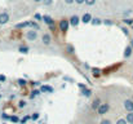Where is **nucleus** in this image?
<instances>
[{
  "mask_svg": "<svg viewBox=\"0 0 133 124\" xmlns=\"http://www.w3.org/2000/svg\"><path fill=\"white\" fill-rule=\"evenodd\" d=\"M69 27H70V21H69V19L63 18V19L59 21V30H61L62 32H66V31L69 30Z\"/></svg>",
  "mask_w": 133,
  "mask_h": 124,
  "instance_id": "1",
  "label": "nucleus"
},
{
  "mask_svg": "<svg viewBox=\"0 0 133 124\" xmlns=\"http://www.w3.org/2000/svg\"><path fill=\"white\" fill-rule=\"evenodd\" d=\"M26 38L29 39L30 41H34L38 39V31H35V30H31V31H27V34H26Z\"/></svg>",
  "mask_w": 133,
  "mask_h": 124,
  "instance_id": "2",
  "label": "nucleus"
},
{
  "mask_svg": "<svg viewBox=\"0 0 133 124\" xmlns=\"http://www.w3.org/2000/svg\"><path fill=\"white\" fill-rule=\"evenodd\" d=\"M109 109H110V105H109V103H102L97 111H98V114H99V115H105V114L109 111Z\"/></svg>",
  "mask_w": 133,
  "mask_h": 124,
  "instance_id": "3",
  "label": "nucleus"
},
{
  "mask_svg": "<svg viewBox=\"0 0 133 124\" xmlns=\"http://www.w3.org/2000/svg\"><path fill=\"white\" fill-rule=\"evenodd\" d=\"M8 21H9V13L8 12L0 13V25H5Z\"/></svg>",
  "mask_w": 133,
  "mask_h": 124,
  "instance_id": "4",
  "label": "nucleus"
},
{
  "mask_svg": "<svg viewBox=\"0 0 133 124\" xmlns=\"http://www.w3.org/2000/svg\"><path fill=\"white\" fill-rule=\"evenodd\" d=\"M124 109L128 113H133V101L132 100H125L124 101Z\"/></svg>",
  "mask_w": 133,
  "mask_h": 124,
  "instance_id": "5",
  "label": "nucleus"
},
{
  "mask_svg": "<svg viewBox=\"0 0 133 124\" xmlns=\"http://www.w3.org/2000/svg\"><path fill=\"white\" fill-rule=\"evenodd\" d=\"M69 21H70V25H71V26H75V27H76V26L82 22V18H79L78 16H72Z\"/></svg>",
  "mask_w": 133,
  "mask_h": 124,
  "instance_id": "6",
  "label": "nucleus"
},
{
  "mask_svg": "<svg viewBox=\"0 0 133 124\" xmlns=\"http://www.w3.org/2000/svg\"><path fill=\"white\" fill-rule=\"evenodd\" d=\"M43 21H44V23H46L50 29H53V25H54V21H53V18L50 17V16H43Z\"/></svg>",
  "mask_w": 133,
  "mask_h": 124,
  "instance_id": "7",
  "label": "nucleus"
},
{
  "mask_svg": "<svg viewBox=\"0 0 133 124\" xmlns=\"http://www.w3.org/2000/svg\"><path fill=\"white\" fill-rule=\"evenodd\" d=\"M42 40H43V44H44V45H49V44H50V41H52V36H50L48 32H46V34H43Z\"/></svg>",
  "mask_w": 133,
  "mask_h": 124,
  "instance_id": "8",
  "label": "nucleus"
},
{
  "mask_svg": "<svg viewBox=\"0 0 133 124\" xmlns=\"http://www.w3.org/2000/svg\"><path fill=\"white\" fill-rule=\"evenodd\" d=\"M92 19H93V18H92V16H90L89 13H85V14L82 17V22H83V23H90Z\"/></svg>",
  "mask_w": 133,
  "mask_h": 124,
  "instance_id": "9",
  "label": "nucleus"
},
{
  "mask_svg": "<svg viewBox=\"0 0 133 124\" xmlns=\"http://www.w3.org/2000/svg\"><path fill=\"white\" fill-rule=\"evenodd\" d=\"M101 105H102V103H101L99 98H96V100H94V101L92 102V109H93V110H98Z\"/></svg>",
  "mask_w": 133,
  "mask_h": 124,
  "instance_id": "10",
  "label": "nucleus"
},
{
  "mask_svg": "<svg viewBox=\"0 0 133 124\" xmlns=\"http://www.w3.org/2000/svg\"><path fill=\"white\" fill-rule=\"evenodd\" d=\"M132 50H133V48L131 45H128V47L125 48V50H124V57H125V58H129V57L132 56Z\"/></svg>",
  "mask_w": 133,
  "mask_h": 124,
  "instance_id": "11",
  "label": "nucleus"
},
{
  "mask_svg": "<svg viewBox=\"0 0 133 124\" xmlns=\"http://www.w3.org/2000/svg\"><path fill=\"white\" fill-rule=\"evenodd\" d=\"M40 90L44 92V93H53V88H52L50 85H43V87L40 88Z\"/></svg>",
  "mask_w": 133,
  "mask_h": 124,
  "instance_id": "12",
  "label": "nucleus"
},
{
  "mask_svg": "<svg viewBox=\"0 0 133 124\" xmlns=\"http://www.w3.org/2000/svg\"><path fill=\"white\" fill-rule=\"evenodd\" d=\"M30 25H31V22H30V21H27V22H22V23H18V25H17L16 27H17V29H23V27H29Z\"/></svg>",
  "mask_w": 133,
  "mask_h": 124,
  "instance_id": "13",
  "label": "nucleus"
},
{
  "mask_svg": "<svg viewBox=\"0 0 133 124\" xmlns=\"http://www.w3.org/2000/svg\"><path fill=\"white\" fill-rule=\"evenodd\" d=\"M125 120L128 122V124H133V113H128Z\"/></svg>",
  "mask_w": 133,
  "mask_h": 124,
  "instance_id": "14",
  "label": "nucleus"
},
{
  "mask_svg": "<svg viewBox=\"0 0 133 124\" xmlns=\"http://www.w3.org/2000/svg\"><path fill=\"white\" fill-rule=\"evenodd\" d=\"M102 22H103V21H102V19H99V18H93L90 23H92V25H94V26H96V25L98 26V25H101Z\"/></svg>",
  "mask_w": 133,
  "mask_h": 124,
  "instance_id": "15",
  "label": "nucleus"
},
{
  "mask_svg": "<svg viewBox=\"0 0 133 124\" xmlns=\"http://www.w3.org/2000/svg\"><path fill=\"white\" fill-rule=\"evenodd\" d=\"M30 22H31V25H30V27H32V29L35 30V31H38V30L40 29V27H39V25H38V23H36L35 21H30Z\"/></svg>",
  "mask_w": 133,
  "mask_h": 124,
  "instance_id": "16",
  "label": "nucleus"
},
{
  "mask_svg": "<svg viewBox=\"0 0 133 124\" xmlns=\"http://www.w3.org/2000/svg\"><path fill=\"white\" fill-rule=\"evenodd\" d=\"M83 94H84L85 97H90V96H92V90H90V89H88V88H84Z\"/></svg>",
  "mask_w": 133,
  "mask_h": 124,
  "instance_id": "17",
  "label": "nucleus"
},
{
  "mask_svg": "<svg viewBox=\"0 0 133 124\" xmlns=\"http://www.w3.org/2000/svg\"><path fill=\"white\" fill-rule=\"evenodd\" d=\"M66 50H67V53H70V54H71V53H74V52H75V48H74L72 45H70V44H69V45L66 47Z\"/></svg>",
  "mask_w": 133,
  "mask_h": 124,
  "instance_id": "18",
  "label": "nucleus"
},
{
  "mask_svg": "<svg viewBox=\"0 0 133 124\" xmlns=\"http://www.w3.org/2000/svg\"><path fill=\"white\" fill-rule=\"evenodd\" d=\"M18 50H19L21 53H23V54L29 53V48H27V47H23V45H22V47H19V49H18Z\"/></svg>",
  "mask_w": 133,
  "mask_h": 124,
  "instance_id": "19",
  "label": "nucleus"
},
{
  "mask_svg": "<svg viewBox=\"0 0 133 124\" xmlns=\"http://www.w3.org/2000/svg\"><path fill=\"white\" fill-rule=\"evenodd\" d=\"M39 94H40V90H36V89H35V90H32V92H31L30 97H31V98H35V97H36V96H39Z\"/></svg>",
  "mask_w": 133,
  "mask_h": 124,
  "instance_id": "20",
  "label": "nucleus"
},
{
  "mask_svg": "<svg viewBox=\"0 0 133 124\" xmlns=\"http://www.w3.org/2000/svg\"><path fill=\"white\" fill-rule=\"evenodd\" d=\"M123 22H124L125 25H132L133 26V19L132 18H124V19H123Z\"/></svg>",
  "mask_w": 133,
  "mask_h": 124,
  "instance_id": "21",
  "label": "nucleus"
},
{
  "mask_svg": "<svg viewBox=\"0 0 133 124\" xmlns=\"http://www.w3.org/2000/svg\"><path fill=\"white\" fill-rule=\"evenodd\" d=\"M92 71H93V76H99V73H101L99 69H92Z\"/></svg>",
  "mask_w": 133,
  "mask_h": 124,
  "instance_id": "22",
  "label": "nucleus"
},
{
  "mask_svg": "<svg viewBox=\"0 0 133 124\" xmlns=\"http://www.w3.org/2000/svg\"><path fill=\"white\" fill-rule=\"evenodd\" d=\"M9 120H12V122H13V123H18V122H19V119H18V116H16V115H14V116H13V115H12V116H10V119H9Z\"/></svg>",
  "mask_w": 133,
  "mask_h": 124,
  "instance_id": "23",
  "label": "nucleus"
},
{
  "mask_svg": "<svg viewBox=\"0 0 133 124\" xmlns=\"http://www.w3.org/2000/svg\"><path fill=\"white\" fill-rule=\"evenodd\" d=\"M39 116H40V114H39V113H35V114L31 116V119H32V120H38V119H39Z\"/></svg>",
  "mask_w": 133,
  "mask_h": 124,
  "instance_id": "24",
  "label": "nucleus"
},
{
  "mask_svg": "<svg viewBox=\"0 0 133 124\" xmlns=\"http://www.w3.org/2000/svg\"><path fill=\"white\" fill-rule=\"evenodd\" d=\"M116 124H128V122H127L125 119H119V120L116 122Z\"/></svg>",
  "mask_w": 133,
  "mask_h": 124,
  "instance_id": "25",
  "label": "nucleus"
},
{
  "mask_svg": "<svg viewBox=\"0 0 133 124\" xmlns=\"http://www.w3.org/2000/svg\"><path fill=\"white\" fill-rule=\"evenodd\" d=\"M85 4L87 5H93V4H96V0H85Z\"/></svg>",
  "mask_w": 133,
  "mask_h": 124,
  "instance_id": "26",
  "label": "nucleus"
},
{
  "mask_svg": "<svg viewBox=\"0 0 133 124\" xmlns=\"http://www.w3.org/2000/svg\"><path fill=\"white\" fill-rule=\"evenodd\" d=\"M6 80V78H5V75H3V74H0V83H4Z\"/></svg>",
  "mask_w": 133,
  "mask_h": 124,
  "instance_id": "27",
  "label": "nucleus"
},
{
  "mask_svg": "<svg viewBox=\"0 0 133 124\" xmlns=\"http://www.w3.org/2000/svg\"><path fill=\"white\" fill-rule=\"evenodd\" d=\"M43 3H44V5H50L53 3V0H43Z\"/></svg>",
  "mask_w": 133,
  "mask_h": 124,
  "instance_id": "28",
  "label": "nucleus"
},
{
  "mask_svg": "<svg viewBox=\"0 0 133 124\" xmlns=\"http://www.w3.org/2000/svg\"><path fill=\"white\" fill-rule=\"evenodd\" d=\"M99 124H111V122H110L109 119H103V120H101Z\"/></svg>",
  "mask_w": 133,
  "mask_h": 124,
  "instance_id": "29",
  "label": "nucleus"
},
{
  "mask_svg": "<svg viewBox=\"0 0 133 124\" xmlns=\"http://www.w3.org/2000/svg\"><path fill=\"white\" fill-rule=\"evenodd\" d=\"M132 13V9H127L125 12H124V17H127V16H129Z\"/></svg>",
  "mask_w": 133,
  "mask_h": 124,
  "instance_id": "30",
  "label": "nucleus"
},
{
  "mask_svg": "<svg viewBox=\"0 0 133 124\" xmlns=\"http://www.w3.org/2000/svg\"><path fill=\"white\" fill-rule=\"evenodd\" d=\"M18 84H19V85H26V80H23V79H18Z\"/></svg>",
  "mask_w": 133,
  "mask_h": 124,
  "instance_id": "31",
  "label": "nucleus"
},
{
  "mask_svg": "<svg viewBox=\"0 0 133 124\" xmlns=\"http://www.w3.org/2000/svg\"><path fill=\"white\" fill-rule=\"evenodd\" d=\"M103 23H105V25H112V21H111V19H105Z\"/></svg>",
  "mask_w": 133,
  "mask_h": 124,
  "instance_id": "32",
  "label": "nucleus"
},
{
  "mask_svg": "<svg viewBox=\"0 0 133 124\" xmlns=\"http://www.w3.org/2000/svg\"><path fill=\"white\" fill-rule=\"evenodd\" d=\"M18 106H19V107H25V106H26V102H25V101H19Z\"/></svg>",
  "mask_w": 133,
  "mask_h": 124,
  "instance_id": "33",
  "label": "nucleus"
},
{
  "mask_svg": "<svg viewBox=\"0 0 133 124\" xmlns=\"http://www.w3.org/2000/svg\"><path fill=\"white\" fill-rule=\"evenodd\" d=\"M122 31H123V32L125 34V35H128V34H129V31H128V29H125V27H123V29H122Z\"/></svg>",
  "mask_w": 133,
  "mask_h": 124,
  "instance_id": "34",
  "label": "nucleus"
},
{
  "mask_svg": "<svg viewBox=\"0 0 133 124\" xmlns=\"http://www.w3.org/2000/svg\"><path fill=\"white\" fill-rule=\"evenodd\" d=\"M29 119H30V118H29V116H26L25 119H22V120H21V123H22V124H25L26 122H27V120H29Z\"/></svg>",
  "mask_w": 133,
  "mask_h": 124,
  "instance_id": "35",
  "label": "nucleus"
},
{
  "mask_svg": "<svg viewBox=\"0 0 133 124\" xmlns=\"http://www.w3.org/2000/svg\"><path fill=\"white\" fill-rule=\"evenodd\" d=\"M75 3L76 4H83V3H85V0H75Z\"/></svg>",
  "mask_w": 133,
  "mask_h": 124,
  "instance_id": "36",
  "label": "nucleus"
},
{
  "mask_svg": "<svg viewBox=\"0 0 133 124\" xmlns=\"http://www.w3.org/2000/svg\"><path fill=\"white\" fill-rule=\"evenodd\" d=\"M43 17L40 16V14H35V19H42Z\"/></svg>",
  "mask_w": 133,
  "mask_h": 124,
  "instance_id": "37",
  "label": "nucleus"
},
{
  "mask_svg": "<svg viewBox=\"0 0 133 124\" xmlns=\"http://www.w3.org/2000/svg\"><path fill=\"white\" fill-rule=\"evenodd\" d=\"M1 118H4V119H10V116H8L6 114H3V115H1Z\"/></svg>",
  "mask_w": 133,
  "mask_h": 124,
  "instance_id": "38",
  "label": "nucleus"
},
{
  "mask_svg": "<svg viewBox=\"0 0 133 124\" xmlns=\"http://www.w3.org/2000/svg\"><path fill=\"white\" fill-rule=\"evenodd\" d=\"M74 1H75V0H65V3H66V4H72Z\"/></svg>",
  "mask_w": 133,
  "mask_h": 124,
  "instance_id": "39",
  "label": "nucleus"
},
{
  "mask_svg": "<svg viewBox=\"0 0 133 124\" xmlns=\"http://www.w3.org/2000/svg\"><path fill=\"white\" fill-rule=\"evenodd\" d=\"M129 45H131V47H132V48H133V39H132V40H131V44H129Z\"/></svg>",
  "mask_w": 133,
  "mask_h": 124,
  "instance_id": "40",
  "label": "nucleus"
},
{
  "mask_svg": "<svg viewBox=\"0 0 133 124\" xmlns=\"http://www.w3.org/2000/svg\"><path fill=\"white\" fill-rule=\"evenodd\" d=\"M35 3H40V1H43V0H34Z\"/></svg>",
  "mask_w": 133,
  "mask_h": 124,
  "instance_id": "41",
  "label": "nucleus"
},
{
  "mask_svg": "<svg viewBox=\"0 0 133 124\" xmlns=\"http://www.w3.org/2000/svg\"><path fill=\"white\" fill-rule=\"evenodd\" d=\"M132 29H133V26H132Z\"/></svg>",
  "mask_w": 133,
  "mask_h": 124,
  "instance_id": "42",
  "label": "nucleus"
},
{
  "mask_svg": "<svg viewBox=\"0 0 133 124\" xmlns=\"http://www.w3.org/2000/svg\"><path fill=\"white\" fill-rule=\"evenodd\" d=\"M3 124H5V123H3Z\"/></svg>",
  "mask_w": 133,
  "mask_h": 124,
  "instance_id": "43",
  "label": "nucleus"
},
{
  "mask_svg": "<svg viewBox=\"0 0 133 124\" xmlns=\"http://www.w3.org/2000/svg\"><path fill=\"white\" fill-rule=\"evenodd\" d=\"M132 78H133V75H132Z\"/></svg>",
  "mask_w": 133,
  "mask_h": 124,
  "instance_id": "44",
  "label": "nucleus"
}]
</instances>
